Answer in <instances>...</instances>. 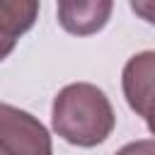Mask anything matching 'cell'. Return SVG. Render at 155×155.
I'll return each instance as SVG.
<instances>
[{
    "mask_svg": "<svg viewBox=\"0 0 155 155\" xmlns=\"http://www.w3.org/2000/svg\"><path fill=\"white\" fill-rule=\"evenodd\" d=\"M51 126L65 143L78 148H94L111 136L116 116L109 97L97 85L70 82L53 97Z\"/></svg>",
    "mask_w": 155,
    "mask_h": 155,
    "instance_id": "6da1fadb",
    "label": "cell"
},
{
    "mask_svg": "<svg viewBox=\"0 0 155 155\" xmlns=\"http://www.w3.org/2000/svg\"><path fill=\"white\" fill-rule=\"evenodd\" d=\"M0 150L5 155H53V143L34 114L0 102Z\"/></svg>",
    "mask_w": 155,
    "mask_h": 155,
    "instance_id": "7a4b0ae2",
    "label": "cell"
},
{
    "mask_svg": "<svg viewBox=\"0 0 155 155\" xmlns=\"http://www.w3.org/2000/svg\"><path fill=\"white\" fill-rule=\"evenodd\" d=\"M121 87L128 107L145 119L155 102V51H140L126 61L121 70Z\"/></svg>",
    "mask_w": 155,
    "mask_h": 155,
    "instance_id": "3957f363",
    "label": "cell"
},
{
    "mask_svg": "<svg viewBox=\"0 0 155 155\" xmlns=\"http://www.w3.org/2000/svg\"><path fill=\"white\" fill-rule=\"evenodd\" d=\"M114 10L111 0H61L56 7L58 24L75 36H90L104 29Z\"/></svg>",
    "mask_w": 155,
    "mask_h": 155,
    "instance_id": "277c9868",
    "label": "cell"
},
{
    "mask_svg": "<svg viewBox=\"0 0 155 155\" xmlns=\"http://www.w3.org/2000/svg\"><path fill=\"white\" fill-rule=\"evenodd\" d=\"M39 15V2L34 0H0V27L19 39L27 34Z\"/></svg>",
    "mask_w": 155,
    "mask_h": 155,
    "instance_id": "5b68a950",
    "label": "cell"
},
{
    "mask_svg": "<svg viewBox=\"0 0 155 155\" xmlns=\"http://www.w3.org/2000/svg\"><path fill=\"white\" fill-rule=\"evenodd\" d=\"M114 155H155V138H140V140L126 143Z\"/></svg>",
    "mask_w": 155,
    "mask_h": 155,
    "instance_id": "8992f818",
    "label": "cell"
},
{
    "mask_svg": "<svg viewBox=\"0 0 155 155\" xmlns=\"http://www.w3.org/2000/svg\"><path fill=\"white\" fill-rule=\"evenodd\" d=\"M131 10L145 22L155 24V0H131Z\"/></svg>",
    "mask_w": 155,
    "mask_h": 155,
    "instance_id": "52a82bcc",
    "label": "cell"
},
{
    "mask_svg": "<svg viewBox=\"0 0 155 155\" xmlns=\"http://www.w3.org/2000/svg\"><path fill=\"white\" fill-rule=\"evenodd\" d=\"M15 46H17V39L0 27V61H5V58L15 51Z\"/></svg>",
    "mask_w": 155,
    "mask_h": 155,
    "instance_id": "ba28073f",
    "label": "cell"
},
{
    "mask_svg": "<svg viewBox=\"0 0 155 155\" xmlns=\"http://www.w3.org/2000/svg\"><path fill=\"white\" fill-rule=\"evenodd\" d=\"M145 124H148V131L155 136V102L150 104V109H148V114H145Z\"/></svg>",
    "mask_w": 155,
    "mask_h": 155,
    "instance_id": "9c48e42d",
    "label": "cell"
},
{
    "mask_svg": "<svg viewBox=\"0 0 155 155\" xmlns=\"http://www.w3.org/2000/svg\"><path fill=\"white\" fill-rule=\"evenodd\" d=\"M0 155H5V153H2V150H0Z\"/></svg>",
    "mask_w": 155,
    "mask_h": 155,
    "instance_id": "30bf717a",
    "label": "cell"
}]
</instances>
